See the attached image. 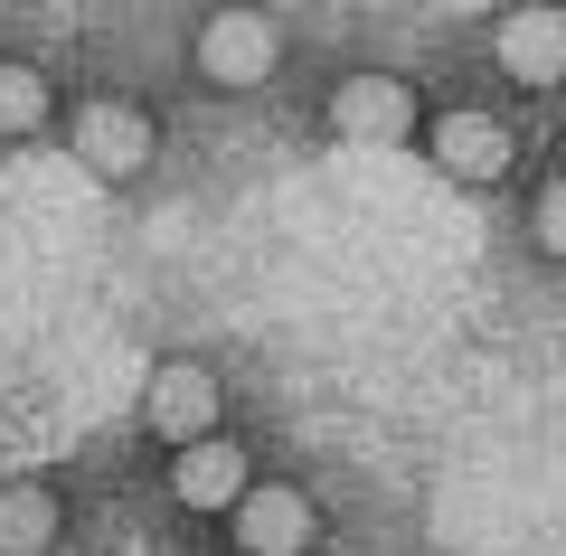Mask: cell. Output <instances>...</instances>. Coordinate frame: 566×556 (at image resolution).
I'll return each instance as SVG.
<instances>
[{
    "mask_svg": "<svg viewBox=\"0 0 566 556\" xmlns=\"http://www.w3.org/2000/svg\"><path fill=\"white\" fill-rule=\"evenodd\" d=\"M538 245L566 255V179H547V199H538Z\"/></svg>",
    "mask_w": 566,
    "mask_h": 556,
    "instance_id": "8fae6325",
    "label": "cell"
},
{
    "mask_svg": "<svg viewBox=\"0 0 566 556\" xmlns=\"http://www.w3.org/2000/svg\"><path fill=\"white\" fill-rule=\"evenodd\" d=\"M170 491H180L189 510H237L245 500V453L218 443V434H189L180 462H170Z\"/></svg>",
    "mask_w": 566,
    "mask_h": 556,
    "instance_id": "5b68a950",
    "label": "cell"
},
{
    "mask_svg": "<svg viewBox=\"0 0 566 556\" xmlns=\"http://www.w3.org/2000/svg\"><path fill=\"white\" fill-rule=\"evenodd\" d=\"M434 160H444L453 179H501L510 170V133L491 114H444L434 123Z\"/></svg>",
    "mask_w": 566,
    "mask_h": 556,
    "instance_id": "ba28073f",
    "label": "cell"
},
{
    "mask_svg": "<svg viewBox=\"0 0 566 556\" xmlns=\"http://www.w3.org/2000/svg\"><path fill=\"white\" fill-rule=\"evenodd\" d=\"M237 537H245L255 556H303L312 537H322V518H312V500H303V491L264 481V491H245V500H237Z\"/></svg>",
    "mask_w": 566,
    "mask_h": 556,
    "instance_id": "3957f363",
    "label": "cell"
},
{
    "mask_svg": "<svg viewBox=\"0 0 566 556\" xmlns=\"http://www.w3.org/2000/svg\"><path fill=\"white\" fill-rule=\"evenodd\" d=\"M245 556H255V547H245Z\"/></svg>",
    "mask_w": 566,
    "mask_h": 556,
    "instance_id": "7c38bea8",
    "label": "cell"
},
{
    "mask_svg": "<svg viewBox=\"0 0 566 556\" xmlns=\"http://www.w3.org/2000/svg\"><path fill=\"white\" fill-rule=\"evenodd\" d=\"M491 48H501V66L520 85H557L566 76V10H510Z\"/></svg>",
    "mask_w": 566,
    "mask_h": 556,
    "instance_id": "8992f818",
    "label": "cell"
},
{
    "mask_svg": "<svg viewBox=\"0 0 566 556\" xmlns=\"http://www.w3.org/2000/svg\"><path fill=\"white\" fill-rule=\"evenodd\" d=\"M274 57H283V39H274L264 10H218V20L199 29V76L208 85H264Z\"/></svg>",
    "mask_w": 566,
    "mask_h": 556,
    "instance_id": "6da1fadb",
    "label": "cell"
},
{
    "mask_svg": "<svg viewBox=\"0 0 566 556\" xmlns=\"http://www.w3.org/2000/svg\"><path fill=\"white\" fill-rule=\"evenodd\" d=\"M151 424H161L170 443H189V434L218 424V378H208L199 358H170L161 378H151Z\"/></svg>",
    "mask_w": 566,
    "mask_h": 556,
    "instance_id": "52a82bcc",
    "label": "cell"
},
{
    "mask_svg": "<svg viewBox=\"0 0 566 556\" xmlns=\"http://www.w3.org/2000/svg\"><path fill=\"white\" fill-rule=\"evenodd\" d=\"M39 114H48V85H39V66H0V133H29Z\"/></svg>",
    "mask_w": 566,
    "mask_h": 556,
    "instance_id": "30bf717a",
    "label": "cell"
},
{
    "mask_svg": "<svg viewBox=\"0 0 566 556\" xmlns=\"http://www.w3.org/2000/svg\"><path fill=\"white\" fill-rule=\"evenodd\" d=\"M76 160L95 179H133L151 160V114L142 104H85L76 114Z\"/></svg>",
    "mask_w": 566,
    "mask_h": 556,
    "instance_id": "7a4b0ae2",
    "label": "cell"
},
{
    "mask_svg": "<svg viewBox=\"0 0 566 556\" xmlns=\"http://www.w3.org/2000/svg\"><path fill=\"white\" fill-rule=\"evenodd\" d=\"M48 547H57V491L0 481V556H48Z\"/></svg>",
    "mask_w": 566,
    "mask_h": 556,
    "instance_id": "9c48e42d",
    "label": "cell"
},
{
    "mask_svg": "<svg viewBox=\"0 0 566 556\" xmlns=\"http://www.w3.org/2000/svg\"><path fill=\"white\" fill-rule=\"evenodd\" d=\"M406 123H416V95L397 76H349L331 95V133L340 141H406Z\"/></svg>",
    "mask_w": 566,
    "mask_h": 556,
    "instance_id": "277c9868",
    "label": "cell"
}]
</instances>
